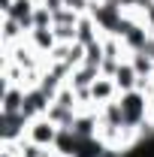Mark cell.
I'll return each mask as SVG.
<instances>
[{"label": "cell", "instance_id": "cell-1", "mask_svg": "<svg viewBox=\"0 0 154 157\" xmlns=\"http://www.w3.org/2000/svg\"><path fill=\"white\" fill-rule=\"evenodd\" d=\"M33 139H37V142H52V139H55V127H52V124H45V121H42V124H37Z\"/></svg>", "mask_w": 154, "mask_h": 157}, {"label": "cell", "instance_id": "cell-2", "mask_svg": "<svg viewBox=\"0 0 154 157\" xmlns=\"http://www.w3.org/2000/svg\"><path fill=\"white\" fill-rule=\"evenodd\" d=\"M130 78H133V73L124 67V70H118V85H124V88H130Z\"/></svg>", "mask_w": 154, "mask_h": 157}]
</instances>
